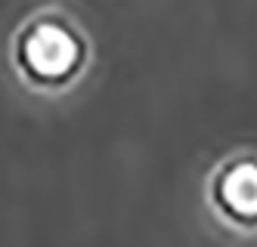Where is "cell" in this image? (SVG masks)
Masks as SVG:
<instances>
[{"label":"cell","mask_w":257,"mask_h":247,"mask_svg":"<svg viewBox=\"0 0 257 247\" xmlns=\"http://www.w3.org/2000/svg\"><path fill=\"white\" fill-rule=\"evenodd\" d=\"M208 204L226 225L257 232V155L238 151L220 161L208 179Z\"/></svg>","instance_id":"2"},{"label":"cell","mask_w":257,"mask_h":247,"mask_svg":"<svg viewBox=\"0 0 257 247\" xmlns=\"http://www.w3.org/2000/svg\"><path fill=\"white\" fill-rule=\"evenodd\" d=\"M13 65L19 78L47 93H62L81 81L90 65L87 34L56 10L31 16L13 37Z\"/></svg>","instance_id":"1"}]
</instances>
